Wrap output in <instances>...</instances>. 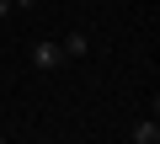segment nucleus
I'll list each match as a JSON object with an SVG mask.
<instances>
[{
	"mask_svg": "<svg viewBox=\"0 0 160 144\" xmlns=\"http://www.w3.org/2000/svg\"><path fill=\"white\" fill-rule=\"evenodd\" d=\"M59 64H64V43H32V69L53 75Z\"/></svg>",
	"mask_w": 160,
	"mask_h": 144,
	"instance_id": "nucleus-1",
	"label": "nucleus"
},
{
	"mask_svg": "<svg viewBox=\"0 0 160 144\" xmlns=\"http://www.w3.org/2000/svg\"><path fill=\"white\" fill-rule=\"evenodd\" d=\"M128 139H133V144H160V123H155V117H144V123H133V128H128Z\"/></svg>",
	"mask_w": 160,
	"mask_h": 144,
	"instance_id": "nucleus-2",
	"label": "nucleus"
},
{
	"mask_svg": "<svg viewBox=\"0 0 160 144\" xmlns=\"http://www.w3.org/2000/svg\"><path fill=\"white\" fill-rule=\"evenodd\" d=\"M11 11H16V0H0V22H6V16H11Z\"/></svg>",
	"mask_w": 160,
	"mask_h": 144,
	"instance_id": "nucleus-4",
	"label": "nucleus"
},
{
	"mask_svg": "<svg viewBox=\"0 0 160 144\" xmlns=\"http://www.w3.org/2000/svg\"><path fill=\"white\" fill-rule=\"evenodd\" d=\"M80 53H91V37L86 32H69L64 37V59H80Z\"/></svg>",
	"mask_w": 160,
	"mask_h": 144,
	"instance_id": "nucleus-3",
	"label": "nucleus"
}]
</instances>
